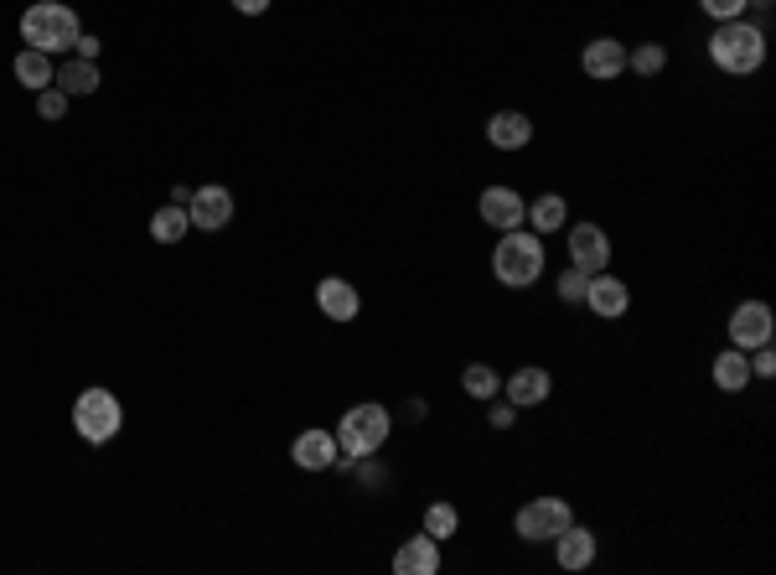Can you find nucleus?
I'll return each mask as SVG.
<instances>
[{
    "mask_svg": "<svg viewBox=\"0 0 776 575\" xmlns=\"http://www.w3.org/2000/svg\"><path fill=\"white\" fill-rule=\"evenodd\" d=\"M296 467H306V472H321V467H331L337 456H342V446H337V436L331 430H300L296 436Z\"/></svg>",
    "mask_w": 776,
    "mask_h": 575,
    "instance_id": "obj_13",
    "label": "nucleus"
},
{
    "mask_svg": "<svg viewBox=\"0 0 776 575\" xmlns=\"http://www.w3.org/2000/svg\"><path fill=\"white\" fill-rule=\"evenodd\" d=\"M715 384L725 394H735V389H746L750 384V358L740 348H730V353H719L715 358Z\"/></svg>",
    "mask_w": 776,
    "mask_h": 575,
    "instance_id": "obj_23",
    "label": "nucleus"
},
{
    "mask_svg": "<svg viewBox=\"0 0 776 575\" xmlns=\"http://www.w3.org/2000/svg\"><path fill=\"white\" fill-rule=\"evenodd\" d=\"M73 425H78V436H83V440L105 446V440L120 436L125 409H120V399H115L109 389H83L73 399Z\"/></svg>",
    "mask_w": 776,
    "mask_h": 575,
    "instance_id": "obj_4",
    "label": "nucleus"
},
{
    "mask_svg": "<svg viewBox=\"0 0 776 575\" xmlns=\"http://www.w3.org/2000/svg\"><path fill=\"white\" fill-rule=\"evenodd\" d=\"M37 115H42V120H62V115H68V93H62L58 83L42 89V93H37Z\"/></svg>",
    "mask_w": 776,
    "mask_h": 575,
    "instance_id": "obj_27",
    "label": "nucleus"
},
{
    "mask_svg": "<svg viewBox=\"0 0 776 575\" xmlns=\"http://www.w3.org/2000/svg\"><path fill=\"white\" fill-rule=\"evenodd\" d=\"M316 306H321V311H327L331 321H352L358 317V290L347 286V280H337V275H327V280H321V286H316Z\"/></svg>",
    "mask_w": 776,
    "mask_h": 575,
    "instance_id": "obj_16",
    "label": "nucleus"
},
{
    "mask_svg": "<svg viewBox=\"0 0 776 575\" xmlns=\"http://www.w3.org/2000/svg\"><path fill=\"white\" fill-rule=\"evenodd\" d=\"M477 208H481V224H493V228H523V212H528V202H523L513 187H487V192L477 197Z\"/></svg>",
    "mask_w": 776,
    "mask_h": 575,
    "instance_id": "obj_9",
    "label": "nucleus"
},
{
    "mask_svg": "<svg viewBox=\"0 0 776 575\" xmlns=\"http://www.w3.org/2000/svg\"><path fill=\"white\" fill-rule=\"evenodd\" d=\"M756 358H750V379H772L776 374V353H772V343H762V348H750Z\"/></svg>",
    "mask_w": 776,
    "mask_h": 575,
    "instance_id": "obj_29",
    "label": "nucleus"
},
{
    "mask_svg": "<svg viewBox=\"0 0 776 575\" xmlns=\"http://www.w3.org/2000/svg\"><path fill=\"white\" fill-rule=\"evenodd\" d=\"M487 420H493L497 430H508V425L518 420V405H513V399H503V405H493V415H487Z\"/></svg>",
    "mask_w": 776,
    "mask_h": 575,
    "instance_id": "obj_31",
    "label": "nucleus"
},
{
    "mask_svg": "<svg viewBox=\"0 0 776 575\" xmlns=\"http://www.w3.org/2000/svg\"><path fill=\"white\" fill-rule=\"evenodd\" d=\"M187 228H192L187 208L171 202V208H156V218H150V239H156V244H181V239H187Z\"/></svg>",
    "mask_w": 776,
    "mask_h": 575,
    "instance_id": "obj_22",
    "label": "nucleus"
},
{
    "mask_svg": "<svg viewBox=\"0 0 776 575\" xmlns=\"http://www.w3.org/2000/svg\"><path fill=\"white\" fill-rule=\"evenodd\" d=\"M388 440V409L384 405H352L337 425V446L347 456H374Z\"/></svg>",
    "mask_w": 776,
    "mask_h": 575,
    "instance_id": "obj_5",
    "label": "nucleus"
},
{
    "mask_svg": "<svg viewBox=\"0 0 776 575\" xmlns=\"http://www.w3.org/2000/svg\"><path fill=\"white\" fill-rule=\"evenodd\" d=\"M487 140H493L497 151H523V146L534 140V125H528V115H518V109H497L493 120H487Z\"/></svg>",
    "mask_w": 776,
    "mask_h": 575,
    "instance_id": "obj_14",
    "label": "nucleus"
},
{
    "mask_svg": "<svg viewBox=\"0 0 776 575\" xmlns=\"http://www.w3.org/2000/svg\"><path fill=\"white\" fill-rule=\"evenodd\" d=\"M394 571H399V575H435V571H440V549H435L430 534L404 539L399 555H394Z\"/></svg>",
    "mask_w": 776,
    "mask_h": 575,
    "instance_id": "obj_15",
    "label": "nucleus"
},
{
    "mask_svg": "<svg viewBox=\"0 0 776 575\" xmlns=\"http://www.w3.org/2000/svg\"><path fill=\"white\" fill-rule=\"evenodd\" d=\"M709 58H715V68H725V73L746 78L762 68L766 58V37L762 27H750L746 16H735V21H719L715 37H709Z\"/></svg>",
    "mask_w": 776,
    "mask_h": 575,
    "instance_id": "obj_1",
    "label": "nucleus"
},
{
    "mask_svg": "<svg viewBox=\"0 0 776 575\" xmlns=\"http://www.w3.org/2000/svg\"><path fill=\"white\" fill-rule=\"evenodd\" d=\"M585 306H590L596 317H621V311L631 306V290L621 286L616 275L600 270V275H590V286H585Z\"/></svg>",
    "mask_w": 776,
    "mask_h": 575,
    "instance_id": "obj_11",
    "label": "nucleus"
},
{
    "mask_svg": "<svg viewBox=\"0 0 776 575\" xmlns=\"http://www.w3.org/2000/svg\"><path fill=\"white\" fill-rule=\"evenodd\" d=\"M606 259H611V239H606V228H596V224L569 228V265H575V270L600 275V270H606Z\"/></svg>",
    "mask_w": 776,
    "mask_h": 575,
    "instance_id": "obj_7",
    "label": "nucleus"
},
{
    "mask_svg": "<svg viewBox=\"0 0 776 575\" xmlns=\"http://www.w3.org/2000/svg\"><path fill=\"white\" fill-rule=\"evenodd\" d=\"M461 384L471 399H497V368H487V364H471L461 374Z\"/></svg>",
    "mask_w": 776,
    "mask_h": 575,
    "instance_id": "obj_26",
    "label": "nucleus"
},
{
    "mask_svg": "<svg viewBox=\"0 0 776 575\" xmlns=\"http://www.w3.org/2000/svg\"><path fill=\"white\" fill-rule=\"evenodd\" d=\"M73 52H78V58H99V37H78V42H73Z\"/></svg>",
    "mask_w": 776,
    "mask_h": 575,
    "instance_id": "obj_32",
    "label": "nucleus"
},
{
    "mask_svg": "<svg viewBox=\"0 0 776 575\" xmlns=\"http://www.w3.org/2000/svg\"><path fill=\"white\" fill-rule=\"evenodd\" d=\"M549 389H554V379L544 374V368H518V374H508V399L518 409L544 405V399H549Z\"/></svg>",
    "mask_w": 776,
    "mask_h": 575,
    "instance_id": "obj_18",
    "label": "nucleus"
},
{
    "mask_svg": "<svg viewBox=\"0 0 776 575\" xmlns=\"http://www.w3.org/2000/svg\"><path fill=\"white\" fill-rule=\"evenodd\" d=\"M699 6L715 16V21H735V16H746V0H699Z\"/></svg>",
    "mask_w": 776,
    "mask_h": 575,
    "instance_id": "obj_30",
    "label": "nucleus"
},
{
    "mask_svg": "<svg viewBox=\"0 0 776 575\" xmlns=\"http://www.w3.org/2000/svg\"><path fill=\"white\" fill-rule=\"evenodd\" d=\"M730 343H735L740 353H750V348H762V343H772V306H762V301L735 306V317H730Z\"/></svg>",
    "mask_w": 776,
    "mask_h": 575,
    "instance_id": "obj_8",
    "label": "nucleus"
},
{
    "mask_svg": "<svg viewBox=\"0 0 776 575\" xmlns=\"http://www.w3.org/2000/svg\"><path fill=\"white\" fill-rule=\"evenodd\" d=\"M585 286H590V275L575 270V265L559 275V296H565V301H585Z\"/></svg>",
    "mask_w": 776,
    "mask_h": 575,
    "instance_id": "obj_28",
    "label": "nucleus"
},
{
    "mask_svg": "<svg viewBox=\"0 0 776 575\" xmlns=\"http://www.w3.org/2000/svg\"><path fill=\"white\" fill-rule=\"evenodd\" d=\"M580 68L590 78H600V83H606V78H621V68H627V47L616 42V37H596V42L580 52Z\"/></svg>",
    "mask_w": 776,
    "mask_h": 575,
    "instance_id": "obj_12",
    "label": "nucleus"
},
{
    "mask_svg": "<svg viewBox=\"0 0 776 575\" xmlns=\"http://www.w3.org/2000/svg\"><path fill=\"white\" fill-rule=\"evenodd\" d=\"M21 37H27V47H37V52H73V42L83 37V27H78V16L68 11V6H58V0H37L27 16H21Z\"/></svg>",
    "mask_w": 776,
    "mask_h": 575,
    "instance_id": "obj_3",
    "label": "nucleus"
},
{
    "mask_svg": "<svg viewBox=\"0 0 776 575\" xmlns=\"http://www.w3.org/2000/svg\"><path fill=\"white\" fill-rule=\"evenodd\" d=\"M187 218H192V228H223L233 218V192L228 187H197L192 202H187Z\"/></svg>",
    "mask_w": 776,
    "mask_h": 575,
    "instance_id": "obj_10",
    "label": "nucleus"
},
{
    "mask_svg": "<svg viewBox=\"0 0 776 575\" xmlns=\"http://www.w3.org/2000/svg\"><path fill=\"white\" fill-rule=\"evenodd\" d=\"M554 545H559V565H565V571H585V565L596 561V534L585 529V524H569Z\"/></svg>",
    "mask_w": 776,
    "mask_h": 575,
    "instance_id": "obj_17",
    "label": "nucleus"
},
{
    "mask_svg": "<svg viewBox=\"0 0 776 575\" xmlns=\"http://www.w3.org/2000/svg\"><path fill=\"white\" fill-rule=\"evenodd\" d=\"M569 524H575V514L565 498H534L518 508V539H528V545H554Z\"/></svg>",
    "mask_w": 776,
    "mask_h": 575,
    "instance_id": "obj_6",
    "label": "nucleus"
},
{
    "mask_svg": "<svg viewBox=\"0 0 776 575\" xmlns=\"http://www.w3.org/2000/svg\"><path fill=\"white\" fill-rule=\"evenodd\" d=\"M627 68L631 73H643V78H657L663 68H668V52H663L657 42H643V47H631L627 52Z\"/></svg>",
    "mask_w": 776,
    "mask_h": 575,
    "instance_id": "obj_24",
    "label": "nucleus"
},
{
    "mask_svg": "<svg viewBox=\"0 0 776 575\" xmlns=\"http://www.w3.org/2000/svg\"><path fill=\"white\" fill-rule=\"evenodd\" d=\"M16 78H21V83H27L31 93H42V89H52L58 68H52V58H47V52L27 47V52H16Z\"/></svg>",
    "mask_w": 776,
    "mask_h": 575,
    "instance_id": "obj_19",
    "label": "nucleus"
},
{
    "mask_svg": "<svg viewBox=\"0 0 776 575\" xmlns=\"http://www.w3.org/2000/svg\"><path fill=\"white\" fill-rule=\"evenodd\" d=\"M528 224H534V234H554V228H565L569 208H565V197L559 192H544L538 202H528V212H523Z\"/></svg>",
    "mask_w": 776,
    "mask_h": 575,
    "instance_id": "obj_20",
    "label": "nucleus"
},
{
    "mask_svg": "<svg viewBox=\"0 0 776 575\" xmlns=\"http://www.w3.org/2000/svg\"><path fill=\"white\" fill-rule=\"evenodd\" d=\"M493 275L508 290L538 286V275H544V234H523V228H508V234H503V244H497V255H493Z\"/></svg>",
    "mask_w": 776,
    "mask_h": 575,
    "instance_id": "obj_2",
    "label": "nucleus"
},
{
    "mask_svg": "<svg viewBox=\"0 0 776 575\" xmlns=\"http://www.w3.org/2000/svg\"><path fill=\"white\" fill-rule=\"evenodd\" d=\"M233 11H243V16H265V11H269V0H233Z\"/></svg>",
    "mask_w": 776,
    "mask_h": 575,
    "instance_id": "obj_33",
    "label": "nucleus"
},
{
    "mask_svg": "<svg viewBox=\"0 0 776 575\" xmlns=\"http://www.w3.org/2000/svg\"><path fill=\"white\" fill-rule=\"evenodd\" d=\"M456 529H461V514H456L450 503H430V508H425V534H430V539H450Z\"/></svg>",
    "mask_w": 776,
    "mask_h": 575,
    "instance_id": "obj_25",
    "label": "nucleus"
},
{
    "mask_svg": "<svg viewBox=\"0 0 776 575\" xmlns=\"http://www.w3.org/2000/svg\"><path fill=\"white\" fill-rule=\"evenodd\" d=\"M52 83H58L68 99H73V93H93V89H99V68H93L89 58H73V62H62Z\"/></svg>",
    "mask_w": 776,
    "mask_h": 575,
    "instance_id": "obj_21",
    "label": "nucleus"
}]
</instances>
